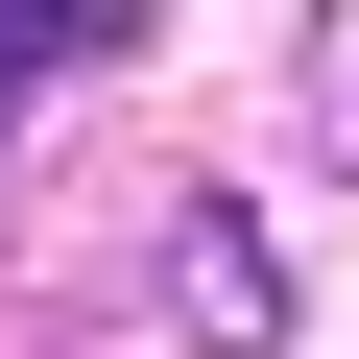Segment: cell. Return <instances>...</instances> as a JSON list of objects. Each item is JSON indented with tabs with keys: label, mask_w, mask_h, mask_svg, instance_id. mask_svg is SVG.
Instances as JSON below:
<instances>
[{
	"label": "cell",
	"mask_w": 359,
	"mask_h": 359,
	"mask_svg": "<svg viewBox=\"0 0 359 359\" xmlns=\"http://www.w3.org/2000/svg\"><path fill=\"white\" fill-rule=\"evenodd\" d=\"M168 335L192 359H287V240L240 192H168Z\"/></svg>",
	"instance_id": "obj_1"
},
{
	"label": "cell",
	"mask_w": 359,
	"mask_h": 359,
	"mask_svg": "<svg viewBox=\"0 0 359 359\" xmlns=\"http://www.w3.org/2000/svg\"><path fill=\"white\" fill-rule=\"evenodd\" d=\"M120 48V0H0V96H48V72H96Z\"/></svg>",
	"instance_id": "obj_2"
},
{
	"label": "cell",
	"mask_w": 359,
	"mask_h": 359,
	"mask_svg": "<svg viewBox=\"0 0 359 359\" xmlns=\"http://www.w3.org/2000/svg\"><path fill=\"white\" fill-rule=\"evenodd\" d=\"M311 120H335V144H359V25H335V48H311Z\"/></svg>",
	"instance_id": "obj_3"
}]
</instances>
